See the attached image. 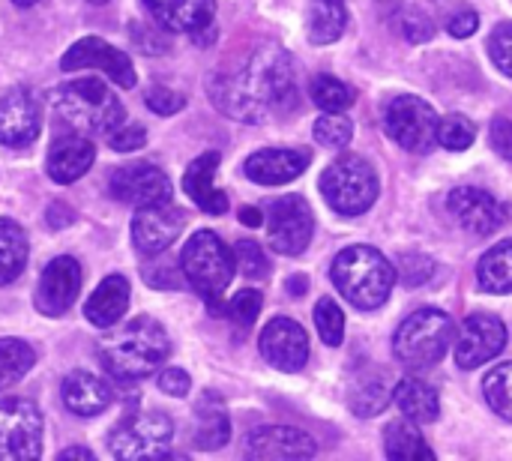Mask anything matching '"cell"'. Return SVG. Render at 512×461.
Here are the masks:
<instances>
[{
  "label": "cell",
  "instance_id": "1",
  "mask_svg": "<svg viewBox=\"0 0 512 461\" xmlns=\"http://www.w3.org/2000/svg\"><path fill=\"white\" fill-rule=\"evenodd\" d=\"M207 90L219 111L243 123H261L273 111H291L300 99L294 60L279 45H258L237 69L216 72Z\"/></svg>",
  "mask_w": 512,
  "mask_h": 461
},
{
  "label": "cell",
  "instance_id": "2",
  "mask_svg": "<svg viewBox=\"0 0 512 461\" xmlns=\"http://www.w3.org/2000/svg\"><path fill=\"white\" fill-rule=\"evenodd\" d=\"M171 354L165 327L147 315L129 321L117 336L99 345V363L114 381H141L153 375Z\"/></svg>",
  "mask_w": 512,
  "mask_h": 461
},
{
  "label": "cell",
  "instance_id": "3",
  "mask_svg": "<svg viewBox=\"0 0 512 461\" xmlns=\"http://www.w3.org/2000/svg\"><path fill=\"white\" fill-rule=\"evenodd\" d=\"M333 285L363 312L381 309L396 285V267L375 246H348L333 258Z\"/></svg>",
  "mask_w": 512,
  "mask_h": 461
},
{
  "label": "cell",
  "instance_id": "4",
  "mask_svg": "<svg viewBox=\"0 0 512 461\" xmlns=\"http://www.w3.org/2000/svg\"><path fill=\"white\" fill-rule=\"evenodd\" d=\"M51 108L57 120L78 135H108L126 117L123 102L96 78L69 81L51 90Z\"/></svg>",
  "mask_w": 512,
  "mask_h": 461
},
{
  "label": "cell",
  "instance_id": "5",
  "mask_svg": "<svg viewBox=\"0 0 512 461\" xmlns=\"http://www.w3.org/2000/svg\"><path fill=\"white\" fill-rule=\"evenodd\" d=\"M180 270L186 282L198 291V297H204L213 312H222L219 300L237 273V261L234 252L219 240V234L195 231L180 252Z\"/></svg>",
  "mask_w": 512,
  "mask_h": 461
},
{
  "label": "cell",
  "instance_id": "6",
  "mask_svg": "<svg viewBox=\"0 0 512 461\" xmlns=\"http://www.w3.org/2000/svg\"><path fill=\"white\" fill-rule=\"evenodd\" d=\"M456 336L453 318L441 309H420L402 321L393 336L396 360L411 372H426L444 360L450 342Z\"/></svg>",
  "mask_w": 512,
  "mask_h": 461
},
{
  "label": "cell",
  "instance_id": "7",
  "mask_svg": "<svg viewBox=\"0 0 512 461\" xmlns=\"http://www.w3.org/2000/svg\"><path fill=\"white\" fill-rule=\"evenodd\" d=\"M321 195L336 213L360 216L378 198V174L363 156L345 153L321 174Z\"/></svg>",
  "mask_w": 512,
  "mask_h": 461
},
{
  "label": "cell",
  "instance_id": "8",
  "mask_svg": "<svg viewBox=\"0 0 512 461\" xmlns=\"http://www.w3.org/2000/svg\"><path fill=\"white\" fill-rule=\"evenodd\" d=\"M174 441V423L165 414H132L108 435L111 456L126 461L168 459Z\"/></svg>",
  "mask_w": 512,
  "mask_h": 461
},
{
  "label": "cell",
  "instance_id": "9",
  "mask_svg": "<svg viewBox=\"0 0 512 461\" xmlns=\"http://www.w3.org/2000/svg\"><path fill=\"white\" fill-rule=\"evenodd\" d=\"M45 423L30 399H0V459H39Z\"/></svg>",
  "mask_w": 512,
  "mask_h": 461
},
{
  "label": "cell",
  "instance_id": "10",
  "mask_svg": "<svg viewBox=\"0 0 512 461\" xmlns=\"http://www.w3.org/2000/svg\"><path fill=\"white\" fill-rule=\"evenodd\" d=\"M438 114L420 96H396L387 105V135L411 150V153H432L438 144Z\"/></svg>",
  "mask_w": 512,
  "mask_h": 461
},
{
  "label": "cell",
  "instance_id": "11",
  "mask_svg": "<svg viewBox=\"0 0 512 461\" xmlns=\"http://www.w3.org/2000/svg\"><path fill=\"white\" fill-rule=\"evenodd\" d=\"M312 231H315V219H312V207L306 204V198L285 195L273 201L267 213V237L279 255H288V258L303 255L312 243Z\"/></svg>",
  "mask_w": 512,
  "mask_h": 461
},
{
  "label": "cell",
  "instance_id": "12",
  "mask_svg": "<svg viewBox=\"0 0 512 461\" xmlns=\"http://www.w3.org/2000/svg\"><path fill=\"white\" fill-rule=\"evenodd\" d=\"M60 69L63 72H78V69H102L117 87H135V66L132 60L117 51L114 45H108L102 36H84L75 45H69V51L60 57Z\"/></svg>",
  "mask_w": 512,
  "mask_h": 461
},
{
  "label": "cell",
  "instance_id": "13",
  "mask_svg": "<svg viewBox=\"0 0 512 461\" xmlns=\"http://www.w3.org/2000/svg\"><path fill=\"white\" fill-rule=\"evenodd\" d=\"M111 198L132 204V207H150V204H165L171 201V180L162 168L150 162H135L123 165L111 174L108 180Z\"/></svg>",
  "mask_w": 512,
  "mask_h": 461
},
{
  "label": "cell",
  "instance_id": "14",
  "mask_svg": "<svg viewBox=\"0 0 512 461\" xmlns=\"http://www.w3.org/2000/svg\"><path fill=\"white\" fill-rule=\"evenodd\" d=\"M186 225V213L180 207H174L171 201L165 204H150V207H138L135 219H132V240L135 249L147 258L162 255L183 231Z\"/></svg>",
  "mask_w": 512,
  "mask_h": 461
},
{
  "label": "cell",
  "instance_id": "15",
  "mask_svg": "<svg viewBox=\"0 0 512 461\" xmlns=\"http://www.w3.org/2000/svg\"><path fill=\"white\" fill-rule=\"evenodd\" d=\"M507 348V327L498 315H471L456 339V363L462 369H480Z\"/></svg>",
  "mask_w": 512,
  "mask_h": 461
},
{
  "label": "cell",
  "instance_id": "16",
  "mask_svg": "<svg viewBox=\"0 0 512 461\" xmlns=\"http://www.w3.org/2000/svg\"><path fill=\"white\" fill-rule=\"evenodd\" d=\"M447 207H450L453 219L459 222V228L480 234V237L495 234L507 222V207L495 195H489L486 189H477V186L453 189L447 198Z\"/></svg>",
  "mask_w": 512,
  "mask_h": 461
},
{
  "label": "cell",
  "instance_id": "17",
  "mask_svg": "<svg viewBox=\"0 0 512 461\" xmlns=\"http://www.w3.org/2000/svg\"><path fill=\"white\" fill-rule=\"evenodd\" d=\"M78 291H81V267L75 258L60 255L39 276L36 309L48 318H63L78 300Z\"/></svg>",
  "mask_w": 512,
  "mask_h": 461
},
{
  "label": "cell",
  "instance_id": "18",
  "mask_svg": "<svg viewBox=\"0 0 512 461\" xmlns=\"http://www.w3.org/2000/svg\"><path fill=\"white\" fill-rule=\"evenodd\" d=\"M261 354L279 372H300L309 360L306 330L291 318H273L261 333Z\"/></svg>",
  "mask_w": 512,
  "mask_h": 461
},
{
  "label": "cell",
  "instance_id": "19",
  "mask_svg": "<svg viewBox=\"0 0 512 461\" xmlns=\"http://www.w3.org/2000/svg\"><path fill=\"white\" fill-rule=\"evenodd\" d=\"M39 105L27 87H12L0 96V144L30 147L39 138Z\"/></svg>",
  "mask_w": 512,
  "mask_h": 461
},
{
  "label": "cell",
  "instance_id": "20",
  "mask_svg": "<svg viewBox=\"0 0 512 461\" xmlns=\"http://www.w3.org/2000/svg\"><path fill=\"white\" fill-rule=\"evenodd\" d=\"M246 453H249V459H312L318 453V444L306 432H300V429H291V426H264V429H255L249 435Z\"/></svg>",
  "mask_w": 512,
  "mask_h": 461
},
{
  "label": "cell",
  "instance_id": "21",
  "mask_svg": "<svg viewBox=\"0 0 512 461\" xmlns=\"http://www.w3.org/2000/svg\"><path fill=\"white\" fill-rule=\"evenodd\" d=\"M312 156L306 150H288V147H273V150H258L246 159L243 171L252 183L261 186H282L297 180L309 168Z\"/></svg>",
  "mask_w": 512,
  "mask_h": 461
},
{
  "label": "cell",
  "instance_id": "22",
  "mask_svg": "<svg viewBox=\"0 0 512 461\" xmlns=\"http://www.w3.org/2000/svg\"><path fill=\"white\" fill-rule=\"evenodd\" d=\"M96 159V147L87 135H63L51 144L48 150V162H45V171L54 183L66 186V183H75L78 177H84L90 171Z\"/></svg>",
  "mask_w": 512,
  "mask_h": 461
},
{
  "label": "cell",
  "instance_id": "23",
  "mask_svg": "<svg viewBox=\"0 0 512 461\" xmlns=\"http://www.w3.org/2000/svg\"><path fill=\"white\" fill-rule=\"evenodd\" d=\"M159 27L171 33H198L213 24L216 0H144Z\"/></svg>",
  "mask_w": 512,
  "mask_h": 461
},
{
  "label": "cell",
  "instance_id": "24",
  "mask_svg": "<svg viewBox=\"0 0 512 461\" xmlns=\"http://www.w3.org/2000/svg\"><path fill=\"white\" fill-rule=\"evenodd\" d=\"M219 159H222V156H219L216 150L201 153L198 159L189 162V168H186V174H183V189H186V195H189L204 213H210V216H222V213L228 210V195H225L222 189L213 186V174H216V168H219Z\"/></svg>",
  "mask_w": 512,
  "mask_h": 461
},
{
  "label": "cell",
  "instance_id": "25",
  "mask_svg": "<svg viewBox=\"0 0 512 461\" xmlns=\"http://www.w3.org/2000/svg\"><path fill=\"white\" fill-rule=\"evenodd\" d=\"M60 393H63V405L75 417H99L114 402V390L90 372H72L63 381Z\"/></svg>",
  "mask_w": 512,
  "mask_h": 461
},
{
  "label": "cell",
  "instance_id": "26",
  "mask_svg": "<svg viewBox=\"0 0 512 461\" xmlns=\"http://www.w3.org/2000/svg\"><path fill=\"white\" fill-rule=\"evenodd\" d=\"M129 309V282L117 273L105 276L96 291L90 294V300L84 303V318L99 327V330H108L114 327Z\"/></svg>",
  "mask_w": 512,
  "mask_h": 461
},
{
  "label": "cell",
  "instance_id": "27",
  "mask_svg": "<svg viewBox=\"0 0 512 461\" xmlns=\"http://www.w3.org/2000/svg\"><path fill=\"white\" fill-rule=\"evenodd\" d=\"M231 441V420L228 411L222 405V399L216 393H204L201 402L195 405V432H192V444L195 450L213 453L222 450Z\"/></svg>",
  "mask_w": 512,
  "mask_h": 461
},
{
  "label": "cell",
  "instance_id": "28",
  "mask_svg": "<svg viewBox=\"0 0 512 461\" xmlns=\"http://www.w3.org/2000/svg\"><path fill=\"white\" fill-rule=\"evenodd\" d=\"M393 402L396 408L417 426H426V423H435L438 414H441V399L435 393V387H429L426 381L420 378H402L396 387H393Z\"/></svg>",
  "mask_w": 512,
  "mask_h": 461
},
{
  "label": "cell",
  "instance_id": "29",
  "mask_svg": "<svg viewBox=\"0 0 512 461\" xmlns=\"http://www.w3.org/2000/svg\"><path fill=\"white\" fill-rule=\"evenodd\" d=\"M390 399H393V387H390L387 375H384V372H375V369L363 372V375L354 381L351 396H348L351 411H354L357 417H378V414L390 405Z\"/></svg>",
  "mask_w": 512,
  "mask_h": 461
},
{
  "label": "cell",
  "instance_id": "30",
  "mask_svg": "<svg viewBox=\"0 0 512 461\" xmlns=\"http://www.w3.org/2000/svg\"><path fill=\"white\" fill-rule=\"evenodd\" d=\"M348 27V9L345 0H312L309 3V42L315 45H330L336 42Z\"/></svg>",
  "mask_w": 512,
  "mask_h": 461
},
{
  "label": "cell",
  "instance_id": "31",
  "mask_svg": "<svg viewBox=\"0 0 512 461\" xmlns=\"http://www.w3.org/2000/svg\"><path fill=\"white\" fill-rule=\"evenodd\" d=\"M27 234L18 222L0 219V285L15 282L27 264Z\"/></svg>",
  "mask_w": 512,
  "mask_h": 461
},
{
  "label": "cell",
  "instance_id": "32",
  "mask_svg": "<svg viewBox=\"0 0 512 461\" xmlns=\"http://www.w3.org/2000/svg\"><path fill=\"white\" fill-rule=\"evenodd\" d=\"M480 288L489 294H512V240L489 249L477 267Z\"/></svg>",
  "mask_w": 512,
  "mask_h": 461
},
{
  "label": "cell",
  "instance_id": "33",
  "mask_svg": "<svg viewBox=\"0 0 512 461\" xmlns=\"http://www.w3.org/2000/svg\"><path fill=\"white\" fill-rule=\"evenodd\" d=\"M387 438H384V450H387V456L396 461H432L435 459V453H432V447L423 441V435L417 432V429H411L408 423H393V426H387V432H384Z\"/></svg>",
  "mask_w": 512,
  "mask_h": 461
},
{
  "label": "cell",
  "instance_id": "34",
  "mask_svg": "<svg viewBox=\"0 0 512 461\" xmlns=\"http://www.w3.org/2000/svg\"><path fill=\"white\" fill-rule=\"evenodd\" d=\"M36 363V351L21 339H0V390L15 387Z\"/></svg>",
  "mask_w": 512,
  "mask_h": 461
},
{
  "label": "cell",
  "instance_id": "35",
  "mask_svg": "<svg viewBox=\"0 0 512 461\" xmlns=\"http://www.w3.org/2000/svg\"><path fill=\"white\" fill-rule=\"evenodd\" d=\"M309 90H312V102L321 111H348L354 105V90L333 75H315Z\"/></svg>",
  "mask_w": 512,
  "mask_h": 461
},
{
  "label": "cell",
  "instance_id": "36",
  "mask_svg": "<svg viewBox=\"0 0 512 461\" xmlns=\"http://www.w3.org/2000/svg\"><path fill=\"white\" fill-rule=\"evenodd\" d=\"M483 393H486V402L489 408L510 420L512 423V363H504L498 369H492L483 381Z\"/></svg>",
  "mask_w": 512,
  "mask_h": 461
},
{
  "label": "cell",
  "instance_id": "37",
  "mask_svg": "<svg viewBox=\"0 0 512 461\" xmlns=\"http://www.w3.org/2000/svg\"><path fill=\"white\" fill-rule=\"evenodd\" d=\"M312 135L324 144V147H348L354 138V123L339 114V111H327L315 120Z\"/></svg>",
  "mask_w": 512,
  "mask_h": 461
},
{
  "label": "cell",
  "instance_id": "38",
  "mask_svg": "<svg viewBox=\"0 0 512 461\" xmlns=\"http://www.w3.org/2000/svg\"><path fill=\"white\" fill-rule=\"evenodd\" d=\"M477 141V126L462 117V114H450L438 123V144H444L447 150L453 153H462L468 150L471 144Z\"/></svg>",
  "mask_w": 512,
  "mask_h": 461
},
{
  "label": "cell",
  "instance_id": "39",
  "mask_svg": "<svg viewBox=\"0 0 512 461\" xmlns=\"http://www.w3.org/2000/svg\"><path fill=\"white\" fill-rule=\"evenodd\" d=\"M315 327L321 333V339L330 345V348H339L342 339H345V312L339 309L336 300L324 297L318 306H315Z\"/></svg>",
  "mask_w": 512,
  "mask_h": 461
},
{
  "label": "cell",
  "instance_id": "40",
  "mask_svg": "<svg viewBox=\"0 0 512 461\" xmlns=\"http://www.w3.org/2000/svg\"><path fill=\"white\" fill-rule=\"evenodd\" d=\"M435 261L429 258V255H420V252H408V255H402L399 258V267H396V273H399V279H402V285L405 288H420V285H426L432 276H435Z\"/></svg>",
  "mask_w": 512,
  "mask_h": 461
},
{
  "label": "cell",
  "instance_id": "41",
  "mask_svg": "<svg viewBox=\"0 0 512 461\" xmlns=\"http://www.w3.org/2000/svg\"><path fill=\"white\" fill-rule=\"evenodd\" d=\"M261 303H264L261 291L246 288V291H237V294H234V300L225 306V315H228L234 324H240V327H252V324L258 321V315H261Z\"/></svg>",
  "mask_w": 512,
  "mask_h": 461
},
{
  "label": "cell",
  "instance_id": "42",
  "mask_svg": "<svg viewBox=\"0 0 512 461\" xmlns=\"http://www.w3.org/2000/svg\"><path fill=\"white\" fill-rule=\"evenodd\" d=\"M234 261H237V267L243 270V276H249V279H264L270 270V264H267V255L261 252V246L255 243V240H237V246H234Z\"/></svg>",
  "mask_w": 512,
  "mask_h": 461
},
{
  "label": "cell",
  "instance_id": "43",
  "mask_svg": "<svg viewBox=\"0 0 512 461\" xmlns=\"http://www.w3.org/2000/svg\"><path fill=\"white\" fill-rule=\"evenodd\" d=\"M144 141H147V129L141 123H120L114 132H108V147L114 153H132L144 147Z\"/></svg>",
  "mask_w": 512,
  "mask_h": 461
},
{
  "label": "cell",
  "instance_id": "44",
  "mask_svg": "<svg viewBox=\"0 0 512 461\" xmlns=\"http://www.w3.org/2000/svg\"><path fill=\"white\" fill-rule=\"evenodd\" d=\"M144 102H147V108H150L153 114H162V117L177 114V111H183V105H186L183 93H177V90H171V87H162V84L150 87L147 96H144Z\"/></svg>",
  "mask_w": 512,
  "mask_h": 461
},
{
  "label": "cell",
  "instance_id": "45",
  "mask_svg": "<svg viewBox=\"0 0 512 461\" xmlns=\"http://www.w3.org/2000/svg\"><path fill=\"white\" fill-rule=\"evenodd\" d=\"M489 54H492L495 66L512 78V24L495 27V33L489 36Z\"/></svg>",
  "mask_w": 512,
  "mask_h": 461
},
{
  "label": "cell",
  "instance_id": "46",
  "mask_svg": "<svg viewBox=\"0 0 512 461\" xmlns=\"http://www.w3.org/2000/svg\"><path fill=\"white\" fill-rule=\"evenodd\" d=\"M402 33H405L408 42H429L435 36V21L420 9H411L402 18Z\"/></svg>",
  "mask_w": 512,
  "mask_h": 461
},
{
  "label": "cell",
  "instance_id": "47",
  "mask_svg": "<svg viewBox=\"0 0 512 461\" xmlns=\"http://www.w3.org/2000/svg\"><path fill=\"white\" fill-rule=\"evenodd\" d=\"M129 36H132L135 45H141L144 54H162L168 48L165 36L159 30L147 27V24H129Z\"/></svg>",
  "mask_w": 512,
  "mask_h": 461
},
{
  "label": "cell",
  "instance_id": "48",
  "mask_svg": "<svg viewBox=\"0 0 512 461\" xmlns=\"http://www.w3.org/2000/svg\"><path fill=\"white\" fill-rule=\"evenodd\" d=\"M189 387H192V381H189V375L183 369H165L159 375V390L174 396V399H183L189 393Z\"/></svg>",
  "mask_w": 512,
  "mask_h": 461
},
{
  "label": "cell",
  "instance_id": "49",
  "mask_svg": "<svg viewBox=\"0 0 512 461\" xmlns=\"http://www.w3.org/2000/svg\"><path fill=\"white\" fill-rule=\"evenodd\" d=\"M144 279L153 288H180V276H177L174 264H168V261L165 264H150L144 270Z\"/></svg>",
  "mask_w": 512,
  "mask_h": 461
},
{
  "label": "cell",
  "instance_id": "50",
  "mask_svg": "<svg viewBox=\"0 0 512 461\" xmlns=\"http://www.w3.org/2000/svg\"><path fill=\"white\" fill-rule=\"evenodd\" d=\"M489 138H492V147H495V153H498V156L512 159V123L507 120V117H495Z\"/></svg>",
  "mask_w": 512,
  "mask_h": 461
},
{
  "label": "cell",
  "instance_id": "51",
  "mask_svg": "<svg viewBox=\"0 0 512 461\" xmlns=\"http://www.w3.org/2000/svg\"><path fill=\"white\" fill-rule=\"evenodd\" d=\"M447 27H450V33H453L456 39H465V36H474V33H477L480 18H477V12H459Z\"/></svg>",
  "mask_w": 512,
  "mask_h": 461
},
{
  "label": "cell",
  "instance_id": "52",
  "mask_svg": "<svg viewBox=\"0 0 512 461\" xmlns=\"http://www.w3.org/2000/svg\"><path fill=\"white\" fill-rule=\"evenodd\" d=\"M72 207H66V204H54V207H48V225L51 228H63V225H69L72 222Z\"/></svg>",
  "mask_w": 512,
  "mask_h": 461
},
{
  "label": "cell",
  "instance_id": "53",
  "mask_svg": "<svg viewBox=\"0 0 512 461\" xmlns=\"http://www.w3.org/2000/svg\"><path fill=\"white\" fill-rule=\"evenodd\" d=\"M240 222L249 225V228H258V225L264 222V216H261L258 207H243V210H240Z\"/></svg>",
  "mask_w": 512,
  "mask_h": 461
},
{
  "label": "cell",
  "instance_id": "54",
  "mask_svg": "<svg viewBox=\"0 0 512 461\" xmlns=\"http://www.w3.org/2000/svg\"><path fill=\"white\" fill-rule=\"evenodd\" d=\"M306 288H309V279H306V276H291V279H288V294H291V297H303Z\"/></svg>",
  "mask_w": 512,
  "mask_h": 461
},
{
  "label": "cell",
  "instance_id": "55",
  "mask_svg": "<svg viewBox=\"0 0 512 461\" xmlns=\"http://www.w3.org/2000/svg\"><path fill=\"white\" fill-rule=\"evenodd\" d=\"M57 459H93V453L84 450V447H72V450H63Z\"/></svg>",
  "mask_w": 512,
  "mask_h": 461
},
{
  "label": "cell",
  "instance_id": "56",
  "mask_svg": "<svg viewBox=\"0 0 512 461\" xmlns=\"http://www.w3.org/2000/svg\"><path fill=\"white\" fill-rule=\"evenodd\" d=\"M12 3H15V6H21V9H27V6H33L36 0H12Z\"/></svg>",
  "mask_w": 512,
  "mask_h": 461
},
{
  "label": "cell",
  "instance_id": "57",
  "mask_svg": "<svg viewBox=\"0 0 512 461\" xmlns=\"http://www.w3.org/2000/svg\"><path fill=\"white\" fill-rule=\"evenodd\" d=\"M90 3H108V0H90Z\"/></svg>",
  "mask_w": 512,
  "mask_h": 461
}]
</instances>
